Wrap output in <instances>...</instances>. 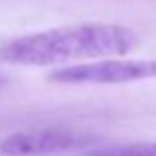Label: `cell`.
Instances as JSON below:
<instances>
[{
  "mask_svg": "<svg viewBox=\"0 0 156 156\" xmlns=\"http://www.w3.org/2000/svg\"><path fill=\"white\" fill-rule=\"evenodd\" d=\"M138 46L134 30L119 24H69L10 40V61L22 65H63L111 59Z\"/></svg>",
  "mask_w": 156,
  "mask_h": 156,
  "instance_id": "6da1fadb",
  "label": "cell"
},
{
  "mask_svg": "<svg viewBox=\"0 0 156 156\" xmlns=\"http://www.w3.org/2000/svg\"><path fill=\"white\" fill-rule=\"evenodd\" d=\"M152 77H156V59H117V57L63 65L50 73L51 81L69 85H117Z\"/></svg>",
  "mask_w": 156,
  "mask_h": 156,
  "instance_id": "7a4b0ae2",
  "label": "cell"
},
{
  "mask_svg": "<svg viewBox=\"0 0 156 156\" xmlns=\"http://www.w3.org/2000/svg\"><path fill=\"white\" fill-rule=\"evenodd\" d=\"M93 140L91 134L69 129H36L6 136L0 142V152L6 156H44L85 148Z\"/></svg>",
  "mask_w": 156,
  "mask_h": 156,
  "instance_id": "3957f363",
  "label": "cell"
},
{
  "mask_svg": "<svg viewBox=\"0 0 156 156\" xmlns=\"http://www.w3.org/2000/svg\"><path fill=\"white\" fill-rule=\"evenodd\" d=\"M89 156H156V142L152 144H121V146H107L99 148Z\"/></svg>",
  "mask_w": 156,
  "mask_h": 156,
  "instance_id": "277c9868",
  "label": "cell"
},
{
  "mask_svg": "<svg viewBox=\"0 0 156 156\" xmlns=\"http://www.w3.org/2000/svg\"><path fill=\"white\" fill-rule=\"evenodd\" d=\"M10 61V40H0V63Z\"/></svg>",
  "mask_w": 156,
  "mask_h": 156,
  "instance_id": "5b68a950",
  "label": "cell"
},
{
  "mask_svg": "<svg viewBox=\"0 0 156 156\" xmlns=\"http://www.w3.org/2000/svg\"><path fill=\"white\" fill-rule=\"evenodd\" d=\"M2 83H6V77H4V75H0V85H2Z\"/></svg>",
  "mask_w": 156,
  "mask_h": 156,
  "instance_id": "8992f818",
  "label": "cell"
}]
</instances>
